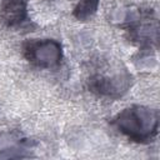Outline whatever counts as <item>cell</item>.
<instances>
[{
    "instance_id": "1",
    "label": "cell",
    "mask_w": 160,
    "mask_h": 160,
    "mask_svg": "<svg viewBox=\"0 0 160 160\" xmlns=\"http://www.w3.org/2000/svg\"><path fill=\"white\" fill-rule=\"evenodd\" d=\"M115 126L130 140L145 142L158 134V111L146 106L134 105L124 109L114 120Z\"/></svg>"
},
{
    "instance_id": "2",
    "label": "cell",
    "mask_w": 160,
    "mask_h": 160,
    "mask_svg": "<svg viewBox=\"0 0 160 160\" xmlns=\"http://www.w3.org/2000/svg\"><path fill=\"white\" fill-rule=\"evenodd\" d=\"M131 76L125 70H108L105 72H96L90 78L89 88L98 95L106 98H119L125 94L130 86Z\"/></svg>"
},
{
    "instance_id": "3",
    "label": "cell",
    "mask_w": 160,
    "mask_h": 160,
    "mask_svg": "<svg viewBox=\"0 0 160 160\" xmlns=\"http://www.w3.org/2000/svg\"><path fill=\"white\" fill-rule=\"evenodd\" d=\"M24 52L31 64L42 69L58 66L62 58L61 44L52 39L30 41L25 45Z\"/></svg>"
},
{
    "instance_id": "4",
    "label": "cell",
    "mask_w": 160,
    "mask_h": 160,
    "mask_svg": "<svg viewBox=\"0 0 160 160\" xmlns=\"http://www.w3.org/2000/svg\"><path fill=\"white\" fill-rule=\"evenodd\" d=\"M28 18V2L26 0H4L0 8L1 21L10 26H19Z\"/></svg>"
},
{
    "instance_id": "5",
    "label": "cell",
    "mask_w": 160,
    "mask_h": 160,
    "mask_svg": "<svg viewBox=\"0 0 160 160\" xmlns=\"http://www.w3.org/2000/svg\"><path fill=\"white\" fill-rule=\"evenodd\" d=\"M99 0H80L74 9V16L78 20H89L98 10Z\"/></svg>"
}]
</instances>
